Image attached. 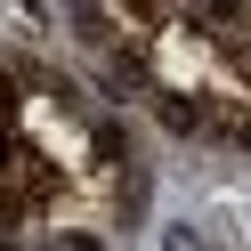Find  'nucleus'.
Wrapping results in <instances>:
<instances>
[{
    "label": "nucleus",
    "mask_w": 251,
    "mask_h": 251,
    "mask_svg": "<svg viewBox=\"0 0 251 251\" xmlns=\"http://www.w3.org/2000/svg\"><path fill=\"white\" fill-rule=\"evenodd\" d=\"M162 251H211V243H202V227H186V219H178V227L162 235Z\"/></svg>",
    "instance_id": "obj_1"
},
{
    "label": "nucleus",
    "mask_w": 251,
    "mask_h": 251,
    "mask_svg": "<svg viewBox=\"0 0 251 251\" xmlns=\"http://www.w3.org/2000/svg\"><path fill=\"white\" fill-rule=\"evenodd\" d=\"M219 138H227V146H243V154H251V114H227V122H219Z\"/></svg>",
    "instance_id": "obj_2"
},
{
    "label": "nucleus",
    "mask_w": 251,
    "mask_h": 251,
    "mask_svg": "<svg viewBox=\"0 0 251 251\" xmlns=\"http://www.w3.org/2000/svg\"><path fill=\"white\" fill-rule=\"evenodd\" d=\"M0 122H17V73L0 65Z\"/></svg>",
    "instance_id": "obj_3"
},
{
    "label": "nucleus",
    "mask_w": 251,
    "mask_h": 251,
    "mask_svg": "<svg viewBox=\"0 0 251 251\" xmlns=\"http://www.w3.org/2000/svg\"><path fill=\"white\" fill-rule=\"evenodd\" d=\"M65 251H105V243H98V235H65Z\"/></svg>",
    "instance_id": "obj_4"
}]
</instances>
